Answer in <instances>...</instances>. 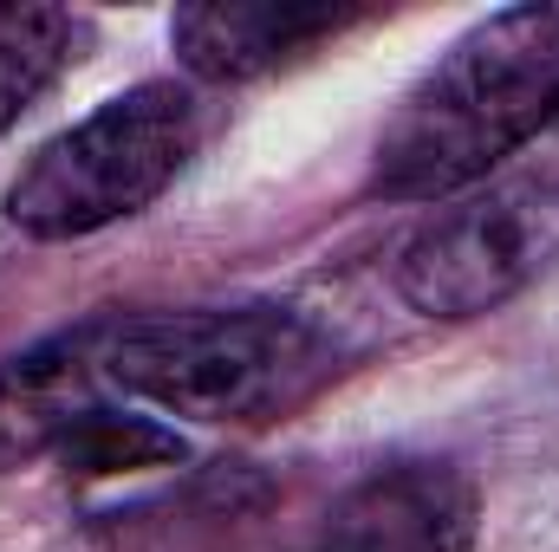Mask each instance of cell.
I'll list each match as a JSON object with an SVG mask.
<instances>
[{"label":"cell","mask_w":559,"mask_h":552,"mask_svg":"<svg viewBox=\"0 0 559 552\" xmlns=\"http://www.w3.org/2000/svg\"><path fill=\"white\" fill-rule=\"evenodd\" d=\"M559 118V0L508 7L468 26L391 111L371 189L391 202H442L488 182Z\"/></svg>","instance_id":"cell-1"},{"label":"cell","mask_w":559,"mask_h":552,"mask_svg":"<svg viewBox=\"0 0 559 552\" xmlns=\"http://www.w3.org/2000/svg\"><path fill=\"white\" fill-rule=\"evenodd\" d=\"M338 351L332 332L293 305H202L98 319V371L111 397H138L163 416L254 429L293 416L325 377Z\"/></svg>","instance_id":"cell-2"},{"label":"cell","mask_w":559,"mask_h":552,"mask_svg":"<svg viewBox=\"0 0 559 552\" xmlns=\"http://www.w3.org/2000/svg\"><path fill=\"white\" fill-rule=\"evenodd\" d=\"M202 105L182 85H131L39 143L7 189V221L33 241H85L143 215L195 156Z\"/></svg>","instance_id":"cell-3"},{"label":"cell","mask_w":559,"mask_h":552,"mask_svg":"<svg viewBox=\"0 0 559 552\" xmlns=\"http://www.w3.org/2000/svg\"><path fill=\"white\" fill-rule=\"evenodd\" d=\"M559 261V169L488 182L423 221L397 254V292L423 319H488Z\"/></svg>","instance_id":"cell-4"},{"label":"cell","mask_w":559,"mask_h":552,"mask_svg":"<svg viewBox=\"0 0 559 552\" xmlns=\"http://www.w3.org/2000/svg\"><path fill=\"white\" fill-rule=\"evenodd\" d=\"M306 552H475V481L455 461H384L325 507Z\"/></svg>","instance_id":"cell-5"},{"label":"cell","mask_w":559,"mask_h":552,"mask_svg":"<svg viewBox=\"0 0 559 552\" xmlns=\"http://www.w3.org/2000/svg\"><path fill=\"white\" fill-rule=\"evenodd\" d=\"M358 20L365 7H332V0H215V7H182L169 20V46L209 85H248L332 46Z\"/></svg>","instance_id":"cell-6"},{"label":"cell","mask_w":559,"mask_h":552,"mask_svg":"<svg viewBox=\"0 0 559 552\" xmlns=\"http://www.w3.org/2000/svg\"><path fill=\"white\" fill-rule=\"evenodd\" d=\"M98 404H111V384L98 371V319L7 358L0 364V475L26 461H52L59 442Z\"/></svg>","instance_id":"cell-7"},{"label":"cell","mask_w":559,"mask_h":552,"mask_svg":"<svg viewBox=\"0 0 559 552\" xmlns=\"http://www.w3.org/2000/svg\"><path fill=\"white\" fill-rule=\"evenodd\" d=\"M189 448L169 422L138 410H118V404H98L66 442H59V468L72 481H111V475H143V468H176Z\"/></svg>","instance_id":"cell-8"},{"label":"cell","mask_w":559,"mask_h":552,"mask_svg":"<svg viewBox=\"0 0 559 552\" xmlns=\"http://www.w3.org/2000/svg\"><path fill=\"white\" fill-rule=\"evenodd\" d=\"M85 20L66 7H0V131L72 65Z\"/></svg>","instance_id":"cell-9"},{"label":"cell","mask_w":559,"mask_h":552,"mask_svg":"<svg viewBox=\"0 0 559 552\" xmlns=\"http://www.w3.org/2000/svg\"><path fill=\"white\" fill-rule=\"evenodd\" d=\"M554 131H559V118H554Z\"/></svg>","instance_id":"cell-10"}]
</instances>
